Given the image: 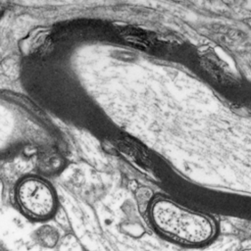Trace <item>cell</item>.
I'll use <instances>...</instances> for the list:
<instances>
[{"mask_svg":"<svg viewBox=\"0 0 251 251\" xmlns=\"http://www.w3.org/2000/svg\"><path fill=\"white\" fill-rule=\"evenodd\" d=\"M148 214L156 232L183 246H203L216 235L217 226L213 219L169 198H153Z\"/></svg>","mask_w":251,"mask_h":251,"instance_id":"cell-1","label":"cell"},{"mask_svg":"<svg viewBox=\"0 0 251 251\" xmlns=\"http://www.w3.org/2000/svg\"><path fill=\"white\" fill-rule=\"evenodd\" d=\"M245 251H251V249L250 250H245Z\"/></svg>","mask_w":251,"mask_h":251,"instance_id":"cell-4","label":"cell"},{"mask_svg":"<svg viewBox=\"0 0 251 251\" xmlns=\"http://www.w3.org/2000/svg\"><path fill=\"white\" fill-rule=\"evenodd\" d=\"M34 241L44 247V248H53L58 244L59 233L51 226H42L34 230L33 232Z\"/></svg>","mask_w":251,"mask_h":251,"instance_id":"cell-3","label":"cell"},{"mask_svg":"<svg viewBox=\"0 0 251 251\" xmlns=\"http://www.w3.org/2000/svg\"><path fill=\"white\" fill-rule=\"evenodd\" d=\"M15 200L23 214L36 221L51 218L57 209V197L53 187L38 176L21 179L15 188Z\"/></svg>","mask_w":251,"mask_h":251,"instance_id":"cell-2","label":"cell"}]
</instances>
